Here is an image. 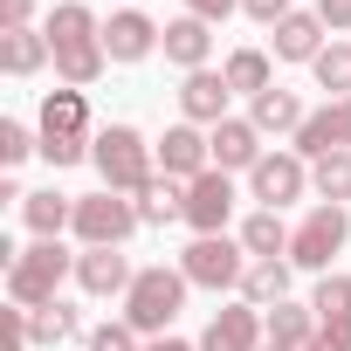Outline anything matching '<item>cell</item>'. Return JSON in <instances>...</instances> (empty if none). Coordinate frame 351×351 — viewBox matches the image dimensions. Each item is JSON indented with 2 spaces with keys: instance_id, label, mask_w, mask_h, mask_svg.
<instances>
[{
  "instance_id": "e575fe53",
  "label": "cell",
  "mask_w": 351,
  "mask_h": 351,
  "mask_svg": "<svg viewBox=\"0 0 351 351\" xmlns=\"http://www.w3.org/2000/svg\"><path fill=\"white\" fill-rule=\"evenodd\" d=\"M35 21V0H0V35L8 28H28Z\"/></svg>"
},
{
  "instance_id": "8fae6325",
  "label": "cell",
  "mask_w": 351,
  "mask_h": 351,
  "mask_svg": "<svg viewBox=\"0 0 351 351\" xmlns=\"http://www.w3.org/2000/svg\"><path fill=\"white\" fill-rule=\"evenodd\" d=\"M152 152H158V165H165V180H186V186H193L200 172H214V145H207L200 124H172Z\"/></svg>"
},
{
  "instance_id": "7a4b0ae2",
  "label": "cell",
  "mask_w": 351,
  "mask_h": 351,
  "mask_svg": "<svg viewBox=\"0 0 351 351\" xmlns=\"http://www.w3.org/2000/svg\"><path fill=\"white\" fill-rule=\"evenodd\" d=\"M76 276V255L62 248V241H35V248H21V262L8 269V303H21V310H42V303H56V289Z\"/></svg>"
},
{
  "instance_id": "7c38bea8",
  "label": "cell",
  "mask_w": 351,
  "mask_h": 351,
  "mask_svg": "<svg viewBox=\"0 0 351 351\" xmlns=\"http://www.w3.org/2000/svg\"><path fill=\"white\" fill-rule=\"evenodd\" d=\"M76 282H83V296H131L138 269H131L124 248H83L76 255Z\"/></svg>"
},
{
  "instance_id": "603a6c76",
  "label": "cell",
  "mask_w": 351,
  "mask_h": 351,
  "mask_svg": "<svg viewBox=\"0 0 351 351\" xmlns=\"http://www.w3.org/2000/svg\"><path fill=\"white\" fill-rule=\"evenodd\" d=\"M303 117H310V110H303V97H296V90H262V97H255V110H248V124H255V131H303Z\"/></svg>"
},
{
  "instance_id": "9c48e42d",
  "label": "cell",
  "mask_w": 351,
  "mask_h": 351,
  "mask_svg": "<svg viewBox=\"0 0 351 351\" xmlns=\"http://www.w3.org/2000/svg\"><path fill=\"white\" fill-rule=\"evenodd\" d=\"M330 152H351V97H330V104L310 110L303 131H296V158H303V165H317V158H330Z\"/></svg>"
},
{
  "instance_id": "ac0fdd59",
  "label": "cell",
  "mask_w": 351,
  "mask_h": 351,
  "mask_svg": "<svg viewBox=\"0 0 351 351\" xmlns=\"http://www.w3.org/2000/svg\"><path fill=\"white\" fill-rule=\"evenodd\" d=\"M228 97H234V90H228V76H214V69H193V76L180 83V110H186V124H207V131L228 117Z\"/></svg>"
},
{
  "instance_id": "4fadbf2b",
  "label": "cell",
  "mask_w": 351,
  "mask_h": 351,
  "mask_svg": "<svg viewBox=\"0 0 351 351\" xmlns=\"http://www.w3.org/2000/svg\"><path fill=\"white\" fill-rule=\"evenodd\" d=\"M269 337H262V310L255 303H228V310H214V324L200 330V351H262Z\"/></svg>"
},
{
  "instance_id": "277c9868",
  "label": "cell",
  "mask_w": 351,
  "mask_h": 351,
  "mask_svg": "<svg viewBox=\"0 0 351 351\" xmlns=\"http://www.w3.org/2000/svg\"><path fill=\"white\" fill-rule=\"evenodd\" d=\"M186 289H193L186 269H165V262H158V269H138V282H131V296H124V324L165 337V324L186 310Z\"/></svg>"
},
{
  "instance_id": "5bb4252c",
  "label": "cell",
  "mask_w": 351,
  "mask_h": 351,
  "mask_svg": "<svg viewBox=\"0 0 351 351\" xmlns=\"http://www.w3.org/2000/svg\"><path fill=\"white\" fill-rule=\"evenodd\" d=\"M158 42H165V28H152V14H138V8H124V14L104 21V56L110 62H145Z\"/></svg>"
},
{
  "instance_id": "cb8c5ba5",
  "label": "cell",
  "mask_w": 351,
  "mask_h": 351,
  "mask_svg": "<svg viewBox=\"0 0 351 351\" xmlns=\"http://www.w3.org/2000/svg\"><path fill=\"white\" fill-rule=\"evenodd\" d=\"M241 248H248L255 262H282V255H289V228H282V214H276V207L248 214V228H241Z\"/></svg>"
},
{
  "instance_id": "3957f363",
  "label": "cell",
  "mask_w": 351,
  "mask_h": 351,
  "mask_svg": "<svg viewBox=\"0 0 351 351\" xmlns=\"http://www.w3.org/2000/svg\"><path fill=\"white\" fill-rule=\"evenodd\" d=\"M90 158H97V172H104V186L110 193H145L152 186V145L131 131V124H104L97 131V145H90Z\"/></svg>"
},
{
  "instance_id": "f546056e",
  "label": "cell",
  "mask_w": 351,
  "mask_h": 351,
  "mask_svg": "<svg viewBox=\"0 0 351 351\" xmlns=\"http://www.w3.org/2000/svg\"><path fill=\"white\" fill-rule=\"evenodd\" d=\"M310 310H317V324H351V276H324L317 282V296H310Z\"/></svg>"
},
{
  "instance_id": "4dcf8cb0",
  "label": "cell",
  "mask_w": 351,
  "mask_h": 351,
  "mask_svg": "<svg viewBox=\"0 0 351 351\" xmlns=\"http://www.w3.org/2000/svg\"><path fill=\"white\" fill-rule=\"evenodd\" d=\"M310 69H317V83H324L330 97H351V42H330Z\"/></svg>"
},
{
  "instance_id": "52a82bcc",
  "label": "cell",
  "mask_w": 351,
  "mask_h": 351,
  "mask_svg": "<svg viewBox=\"0 0 351 351\" xmlns=\"http://www.w3.org/2000/svg\"><path fill=\"white\" fill-rule=\"evenodd\" d=\"M351 241V214L344 207H330V200H317L310 214H303V228L289 234V262L296 269H317V276H330V262H337V248Z\"/></svg>"
},
{
  "instance_id": "d6986e66",
  "label": "cell",
  "mask_w": 351,
  "mask_h": 351,
  "mask_svg": "<svg viewBox=\"0 0 351 351\" xmlns=\"http://www.w3.org/2000/svg\"><path fill=\"white\" fill-rule=\"evenodd\" d=\"M42 62H56L49 28H8V35H0V69H8V76H35Z\"/></svg>"
},
{
  "instance_id": "4316f807",
  "label": "cell",
  "mask_w": 351,
  "mask_h": 351,
  "mask_svg": "<svg viewBox=\"0 0 351 351\" xmlns=\"http://www.w3.org/2000/svg\"><path fill=\"white\" fill-rule=\"evenodd\" d=\"M221 76H228V90H241V97H262V90H276V83H269V56H262V49H234Z\"/></svg>"
},
{
  "instance_id": "5b68a950",
  "label": "cell",
  "mask_w": 351,
  "mask_h": 351,
  "mask_svg": "<svg viewBox=\"0 0 351 351\" xmlns=\"http://www.w3.org/2000/svg\"><path fill=\"white\" fill-rule=\"evenodd\" d=\"M83 131H90V97L83 90H49L42 97V158L56 172H69L83 158Z\"/></svg>"
},
{
  "instance_id": "ba28073f",
  "label": "cell",
  "mask_w": 351,
  "mask_h": 351,
  "mask_svg": "<svg viewBox=\"0 0 351 351\" xmlns=\"http://www.w3.org/2000/svg\"><path fill=\"white\" fill-rule=\"evenodd\" d=\"M180 269H186V282H200V289H241V276H248V248L228 241V234H200V241L180 255Z\"/></svg>"
},
{
  "instance_id": "8992f818",
  "label": "cell",
  "mask_w": 351,
  "mask_h": 351,
  "mask_svg": "<svg viewBox=\"0 0 351 351\" xmlns=\"http://www.w3.org/2000/svg\"><path fill=\"white\" fill-rule=\"evenodd\" d=\"M138 228L145 221H138V200L131 193H110L104 186V193H83L76 200V241L83 248H124Z\"/></svg>"
},
{
  "instance_id": "e0dca14e",
  "label": "cell",
  "mask_w": 351,
  "mask_h": 351,
  "mask_svg": "<svg viewBox=\"0 0 351 351\" xmlns=\"http://www.w3.org/2000/svg\"><path fill=\"white\" fill-rule=\"evenodd\" d=\"M158 49H165L172 69L193 76V69H207V56H214V28H207L200 14H180V21H165V42H158Z\"/></svg>"
},
{
  "instance_id": "d590c367",
  "label": "cell",
  "mask_w": 351,
  "mask_h": 351,
  "mask_svg": "<svg viewBox=\"0 0 351 351\" xmlns=\"http://www.w3.org/2000/svg\"><path fill=\"white\" fill-rule=\"evenodd\" d=\"M310 351H351V324H324L310 337Z\"/></svg>"
},
{
  "instance_id": "f1b7e54d",
  "label": "cell",
  "mask_w": 351,
  "mask_h": 351,
  "mask_svg": "<svg viewBox=\"0 0 351 351\" xmlns=\"http://www.w3.org/2000/svg\"><path fill=\"white\" fill-rule=\"evenodd\" d=\"M28 330H35V344H69L83 324H76V310L56 296V303H42V310H28Z\"/></svg>"
},
{
  "instance_id": "836d02e7",
  "label": "cell",
  "mask_w": 351,
  "mask_h": 351,
  "mask_svg": "<svg viewBox=\"0 0 351 351\" xmlns=\"http://www.w3.org/2000/svg\"><path fill=\"white\" fill-rule=\"evenodd\" d=\"M90 351H145V344H138L131 324H97V330H90Z\"/></svg>"
},
{
  "instance_id": "2e32d148",
  "label": "cell",
  "mask_w": 351,
  "mask_h": 351,
  "mask_svg": "<svg viewBox=\"0 0 351 351\" xmlns=\"http://www.w3.org/2000/svg\"><path fill=\"white\" fill-rule=\"evenodd\" d=\"M234 214V186H228V172H200V180L186 186V221L193 234H221Z\"/></svg>"
},
{
  "instance_id": "f35d334b",
  "label": "cell",
  "mask_w": 351,
  "mask_h": 351,
  "mask_svg": "<svg viewBox=\"0 0 351 351\" xmlns=\"http://www.w3.org/2000/svg\"><path fill=\"white\" fill-rule=\"evenodd\" d=\"M317 21L324 28H351V0H317Z\"/></svg>"
},
{
  "instance_id": "ab89813d",
  "label": "cell",
  "mask_w": 351,
  "mask_h": 351,
  "mask_svg": "<svg viewBox=\"0 0 351 351\" xmlns=\"http://www.w3.org/2000/svg\"><path fill=\"white\" fill-rule=\"evenodd\" d=\"M145 351H200V344H186V337H152Z\"/></svg>"
},
{
  "instance_id": "6da1fadb",
  "label": "cell",
  "mask_w": 351,
  "mask_h": 351,
  "mask_svg": "<svg viewBox=\"0 0 351 351\" xmlns=\"http://www.w3.org/2000/svg\"><path fill=\"white\" fill-rule=\"evenodd\" d=\"M49 49H56V76L69 90H90L104 76V21L83 8V0H62V8L49 14Z\"/></svg>"
},
{
  "instance_id": "44dd1931",
  "label": "cell",
  "mask_w": 351,
  "mask_h": 351,
  "mask_svg": "<svg viewBox=\"0 0 351 351\" xmlns=\"http://www.w3.org/2000/svg\"><path fill=\"white\" fill-rule=\"evenodd\" d=\"M21 221L35 228V241H56L62 228H76V200H69V193H56V186H42V193H28V200H21Z\"/></svg>"
},
{
  "instance_id": "60d3db41",
  "label": "cell",
  "mask_w": 351,
  "mask_h": 351,
  "mask_svg": "<svg viewBox=\"0 0 351 351\" xmlns=\"http://www.w3.org/2000/svg\"><path fill=\"white\" fill-rule=\"evenodd\" d=\"M262 351H276V344H262Z\"/></svg>"
},
{
  "instance_id": "9a60e30c",
  "label": "cell",
  "mask_w": 351,
  "mask_h": 351,
  "mask_svg": "<svg viewBox=\"0 0 351 351\" xmlns=\"http://www.w3.org/2000/svg\"><path fill=\"white\" fill-rule=\"evenodd\" d=\"M207 145H214V172H255L262 165V131L248 117H221L207 131Z\"/></svg>"
},
{
  "instance_id": "30bf717a",
  "label": "cell",
  "mask_w": 351,
  "mask_h": 351,
  "mask_svg": "<svg viewBox=\"0 0 351 351\" xmlns=\"http://www.w3.org/2000/svg\"><path fill=\"white\" fill-rule=\"evenodd\" d=\"M303 186H310V165L296 158V152H262V165L248 172V193L262 200V207H289V200H303Z\"/></svg>"
},
{
  "instance_id": "d4e9b609",
  "label": "cell",
  "mask_w": 351,
  "mask_h": 351,
  "mask_svg": "<svg viewBox=\"0 0 351 351\" xmlns=\"http://www.w3.org/2000/svg\"><path fill=\"white\" fill-rule=\"evenodd\" d=\"M241 303H255V310L289 303V262H248V276H241Z\"/></svg>"
},
{
  "instance_id": "ffe728a7",
  "label": "cell",
  "mask_w": 351,
  "mask_h": 351,
  "mask_svg": "<svg viewBox=\"0 0 351 351\" xmlns=\"http://www.w3.org/2000/svg\"><path fill=\"white\" fill-rule=\"evenodd\" d=\"M324 56V21L317 14H282L276 21V62H317Z\"/></svg>"
},
{
  "instance_id": "7402d4cb",
  "label": "cell",
  "mask_w": 351,
  "mask_h": 351,
  "mask_svg": "<svg viewBox=\"0 0 351 351\" xmlns=\"http://www.w3.org/2000/svg\"><path fill=\"white\" fill-rule=\"evenodd\" d=\"M317 330H324V324H317L310 303H276V310H269V344H276V351H310Z\"/></svg>"
},
{
  "instance_id": "d6a6232c",
  "label": "cell",
  "mask_w": 351,
  "mask_h": 351,
  "mask_svg": "<svg viewBox=\"0 0 351 351\" xmlns=\"http://www.w3.org/2000/svg\"><path fill=\"white\" fill-rule=\"evenodd\" d=\"M28 344H35L28 310H21V303H8V310H0V351H28Z\"/></svg>"
},
{
  "instance_id": "484cf974",
  "label": "cell",
  "mask_w": 351,
  "mask_h": 351,
  "mask_svg": "<svg viewBox=\"0 0 351 351\" xmlns=\"http://www.w3.org/2000/svg\"><path fill=\"white\" fill-rule=\"evenodd\" d=\"M138 221L145 228H172V221H186V186L180 180H152L138 193Z\"/></svg>"
},
{
  "instance_id": "1f68e13d",
  "label": "cell",
  "mask_w": 351,
  "mask_h": 351,
  "mask_svg": "<svg viewBox=\"0 0 351 351\" xmlns=\"http://www.w3.org/2000/svg\"><path fill=\"white\" fill-rule=\"evenodd\" d=\"M28 152H42V145L28 138V124H21V117H0V165H21Z\"/></svg>"
},
{
  "instance_id": "83f0119b",
  "label": "cell",
  "mask_w": 351,
  "mask_h": 351,
  "mask_svg": "<svg viewBox=\"0 0 351 351\" xmlns=\"http://www.w3.org/2000/svg\"><path fill=\"white\" fill-rule=\"evenodd\" d=\"M310 186H317V200L344 207V200H351V152H330V158H317V165H310Z\"/></svg>"
},
{
  "instance_id": "8d00e7d4",
  "label": "cell",
  "mask_w": 351,
  "mask_h": 351,
  "mask_svg": "<svg viewBox=\"0 0 351 351\" xmlns=\"http://www.w3.org/2000/svg\"><path fill=\"white\" fill-rule=\"evenodd\" d=\"M234 8H241V0H186V14H200L207 28H214V21H228Z\"/></svg>"
},
{
  "instance_id": "74e56055",
  "label": "cell",
  "mask_w": 351,
  "mask_h": 351,
  "mask_svg": "<svg viewBox=\"0 0 351 351\" xmlns=\"http://www.w3.org/2000/svg\"><path fill=\"white\" fill-rule=\"evenodd\" d=\"M241 8H248L255 21H269V28H276L282 14H296V8H289V0H241Z\"/></svg>"
}]
</instances>
